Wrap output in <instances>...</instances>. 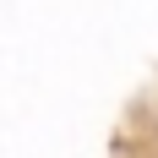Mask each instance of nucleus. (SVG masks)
Masks as SVG:
<instances>
[]
</instances>
